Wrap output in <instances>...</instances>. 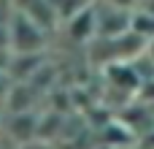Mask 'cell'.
<instances>
[{
  "instance_id": "6da1fadb",
  "label": "cell",
  "mask_w": 154,
  "mask_h": 149,
  "mask_svg": "<svg viewBox=\"0 0 154 149\" xmlns=\"http://www.w3.org/2000/svg\"><path fill=\"white\" fill-rule=\"evenodd\" d=\"M106 3H111V5H122V8H130V5L138 3V0H106Z\"/></svg>"
}]
</instances>
